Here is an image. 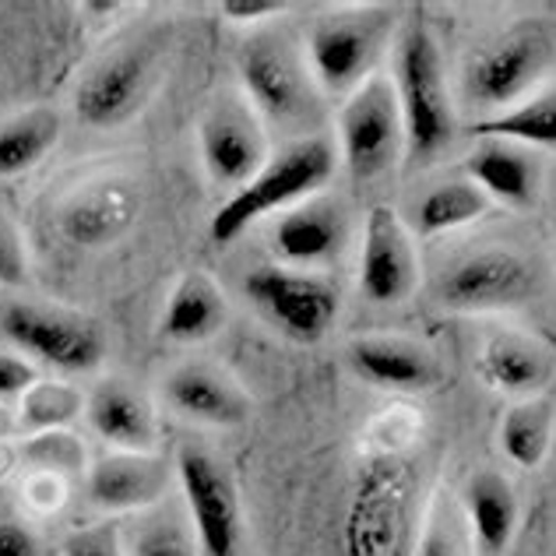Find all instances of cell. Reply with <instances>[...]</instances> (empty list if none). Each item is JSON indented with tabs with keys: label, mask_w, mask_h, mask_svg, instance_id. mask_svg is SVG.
Segmentation results:
<instances>
[{
	"label": "cell",
	"mask_w": 556,
	"mask_h": 556,
	"mask_svg": "<svg viewBox=\"0 0 556 556\" xmlns=\"http://www.w3.org/2000/svg\"><path fill=\"white\" fill-rule=\"evenodd\" d=\"M391 85L399 96L408 159L433 163L455 141V102H451L441 47L427 22L413 18L402 28Z\"/></svg>",
	"instance_id": "1"
},
{
	"label": "cell",
	"mask_w": 556,
	"mask_h": 556,
	"mask_svg": "<svg viewBox=\"0 0 556 556\" xmlns=\"http://www.w3.org/2000/svg\"><path fill=\"white\" fill-rule=\"evenodd\" d=\"M553 64L556 28L543 18L515 22L472 50L462 67V96L468 106L496 116L529 99Z\"/></svg>",
	"instance_id": "2"
},
{
	"label": "cell",
	"mask_w": 556,
	"mask_h": 556,
	"mask_svg": "<svg viewBox=\"0 0 556 556\" xmlns=\"http://www.w3.org/2000/svg\"><path fill=\"white\" fill-rule=\"evenodd\" d=\"M334 173V149L328 138H300L289 149L271 155L261 166L257 177L240 187L223 208L212 215V240L229 243L237 240L251 223L265 218L271 212H289L314 198Z\"/></svg>",
	"instance_id": "3"
},
{
	"label": "cell",
	"mask_w": 556,
	"mask_h": 556,
	"mask_svg": "<svg viewBox=\"0 0 556 556\" xmlns=\"http://www.w3.org/2000/svg\"><path fill=\"white\" fill-rule=\"evenodd\" d=\"M237 71L247 102L261 121L278 127H300L314 113V75L306 53L286 33L261 28L237 53Z\"/></svg>",
	"instance_id": "4"
},
{
	"label": "cell",
	"mask_w": 556,
	"mask_h": 556,
	"mask_svg": "<svg viewBox=\"0 0 556 556\" xmlns=\"http://www.w3.org/2000/svg\"><path fill=\"white\" fill-rule=\"evenodd\" d=\"M342 163L356 184H374L399 166L405 152V124L394 85L384 75H374L345 96L339 113Z\"/></svg>",
	"instance_id": "5"
},
{
	"label": "cell",
	"mask_w": 556,
	"mask_h": 556,
	"mask_svg": "<svg viewBox=\"0 0 556 556\" xmlns=\"http://www.w3.org/2000/svg\"><path fill=\"white\" fill-rule=\"evenodd\" d=\"M173 472L184 490V504L204 556H237L243 543L240 493L226 462L194 441L177 447Z\"/></svg>",
	"instance_id": "6"
},
{
	"label": "cell",
	"mask_w": 556,
	"mask_h": 556,
	"mask_svg": "<svg viewBox=\"0 0 556 556\" xmlns=\"http://www.w3.org/2000/svg\"><path fill=\"white\" fill-rule=\"evenodd\" d=\"M388 39V18L374 11H339L317 18L306 36L311 75L331 96H353L367 78Z\"/></svg>",
	"instance_id": "7"
},
{
	"label": "cell",
	"mask_w": 556,
	"mask_h": 556,
	"mask_svg": "<svg viewBox=\"0 0 556 556\" xmlns=\"http://www.w3.org/2000/svg\"><path fill=\"white\" fill-rule=\"evenodd\" d=\"M159 71L152 42H127L85 71L75 89V113L85 127L113 130L135 116L149 99Z\"/></svg>",
	"instance_id": "8"
},
{
	"label": "cell",
	"mask_w": 556,
	"mask_h": 556,
	"mask_svg": "<svg viewBox=\"0 0 556 556\" xmlns=\"http://www.w3.org/2000/svg\"><path fill=\"white\" fill-rule=\"evenodd\" d=\"M0 328L25 356L64 374H89L106 356V334L89 317L50 311L36 303H11L0 314Z\"/></svg>",
	"instance_id": "9"
},
{
	"label": "cell",
	"mask_w": 556,
	"mask_h": 556,
	"mask_svg": "<svg viewBox=\"0 0 556 556\" xmlns=\"http://www.w3.org/2000/svg\"><path fill=\"white\" fill-rule=\"evenodd\" d=\"M247 296L271 325L292 342L314 345L328 334L339 317V289L314 271H292L282 265H268L251 271L243 282Z\"/></svg>",
	"instance_id": "10"
},
{
	"label": "cell",
	"mask_w": 556,
	"mask_h": 556,
	"mask_svg": "<svg viewBox=\"0 0 556 556\" xmlns=\"http://www.w3.org/2000/svg\"><path fill=\"white\" fill-rule=\"evenodd\" d=\"M539 289V268L515 251H479L444 271L437 300L455 314L515 311Z\"/></svg>",
	"instance_id": "11"
},
{
	"label": "cell",
	"mask_w": 556,
	"mask_h": 556,
	"mask_svg": "<svg viewBox=\"0 0 556 556\" xmlns=\"http://www.w3.org/2000/svg\"><path fill=\"white\" fill-rule=\"evenodd\" d=\"M204 169L218 187H240L251 184L261 166L268 163V138L257 110L247 102V96H223L215 99L208 113L201 116L198 127Z\"/></svg>",
	"instance_id": "12"
},
{
	"label": "cell",
	"mask_w": 556,
	"mask_h": 556,
	"mask_svg": "<svg viewBox=\"0 0 556 556\" xmlns=\"http://www.w3.org/2000/svg\"><path fill=\"white\" fill-rule=\"evenodd\" d=\"M419 286V254L413 229L388 204H374L363 229L359 292L374 306H399Z\"/></svg>",
	"instance_id": "13"
},
{
	"label": "cell",
	"mask_w": 556,
	"mask_h": 556,
	"mask_svg": "<svg viewBox=\"0 0 556 556\" xmlns=\"http://www.w3.org/2000/svg\"><path fill=\"white\" fill-rule=\"evenodd\" d=\"M141 215V190L127 177H99L81 184L61 208V232L67 243L85 251H102L124 240L138 226Z\"/></svg>",
	"instance_id": "14"
},
{
	"label": "cell",
	"mask_w": 556,
	"mask_h": 556,
	"mask_svg": "<svg viewBox=\"0 0 556 556\" xmlns=\"http://www.w3.org/2000/svg\"><path fill=\"white\" fill-rule=\"evenodd\" d=\"M349 243V215L342 201L306 198L296 208L282 212L271 226V254L282 268L314 271L339 261Z\"/></svg>",
	"instance_id": "15"
},
{
	"label": "cell",
	"mask_w": 556,
	"mask_h": 556,
	"mask_svg": "<svg viewBox=\"0 0 556 556\" xmlns=\"http://www.w3.org/2000/svg\"><path fill=\"white\" fill-rule=\"evenodd\" d=\"M169 490V465L155 451H110L89 468V504L102 515H130L163 504Z\"/></svg>",
	"instance_id": "16"
},
{
	"label": "cell",
	"mask_w": 556,
	"mask_h": 556,
	"mask_svg": "<svg viewBox=\"0 0 556 556\" xmlns=\"http://www.w3.org/2000/svg\"><path fill=\"white\" fill-rule=\"evenodd\" d=\"M465 177L507 208H532L543 187V163L532 149L504 138H479L465 155Z\"/></svg>",
	"instance_id": "17"
},
{
	"label": "cell",
	"mask_w": 556,
	"mask_h": 556,
	"mask_svg": "<svg viewBox=\"0 0 556 556\" xmlns=\"http://www.w3.org/2000/svg\"><path fill=\"white\" fill-rule=\"evenodd\" d=\"M163 399L177 416L201 427H240L251 416V399L223 370L187 363L163 380Z\"/></svg>",
	"instance_id": "18"
},
{
	"label": "cell",
	"mask_w": 556,
	"mask_h": 556,
	"mask_svg": "<svg viewBox=\"0 0 556 556\" xmlns=\"http://www.w3.org/2000/svg\"><path fill=\"white\" fill-rule=\"evenodd\" d=\"M85 416L99 441L113 451H155L159 441V416L152 402L127 380H102L85 399Z\"/></svg>",
	"instance_id": "19"
},
{
	"label": "cell",
	"mask_w": 556,
	"mask_h": 556,
	"mask_svg": "<svg viewBox=\"0 0 556 556\" xmlns=\"http://www.w3.org/2000/svg\"><path fill=\"white\" fill-rule=\"evenodd\" d=\"M345 363L363 384L380 391H430L441 377L430 349L405 339H356L345 349Z\"/></svg>",
	"instance_id": "20"
},
{
	"label": "cell",
	"mask_w": 556,
	"mask_h": 556,
	"mask_svg": "<svg viewBox=\"0 0 556 556\" xmlns=\"http://www.w3.org/2000/svg\"><path fill=\"white\" fill-rule=\"evenodd\" d=\"M462 515L476 549L482 556H501L518 535L521 504L515 486L501 472H476L462 490Z\"/></svg>",
	"instance_id": "21"
},
{
	"label": "cell",
	"mask_w": 556,
	"mask_h": 556,
	"mask_svg": "<svg viewBox=\"0 0 556 556\" xmlns=\"http://www.w3.org/2000/svg\"><path fill=\"white\" fill-rule=\"evenodd\" d=\"M479 377L510 399H539L553 380L549 349L525 334H493L479 353Z\"/></svg>",
	"instance_id": "22"
},
{
	"label": "cell",
	"mask_w": 556,
	"mask_h": 556,
	"mask_svg": "<svg viewBox=\"0 0 556 556\" xmlns=\"http://www.w3.org/2000/svg\"><path fill=\"white\" fill-rule=\"evenodd\" d=\"M226 317H229V303L223 296V289H218L208 275L187 271L169 292L159 331H163V339L169 342L198 345V342L215 339V334L226 328Z\"/></svg>",
	"instance_id": "23"
},
{
	"label": "cell",
	"mask_w": 556,
	"mask_h": 556,
	"mask_svg": "<svg viewBox=\"0 0 556 556\" xmlns=\"http://www.w3.org/2000/svg\"><path fill=\"white\" fill-rule=\"evenodd\" d=\"M490 208H493V201L482 194V190L468 177L444 180V184L430 187L427 194L416 201L413 229L422 240L444 237V232H455L462 226H472V223H479V218H486Z\"/></svg>",
	"instance_id": "24"
},
{
	"label": "cell",
	"mask_w": 556,
	"mask_h": 556,
	"mask_svg": "<svg viewBox=\"0 0 556 556\" xmlns=\"http://www.w3.org/2000/svg\"><path fill=\"white\" fill-rule=\"evenodd\" d=\"M556 433V416L546 399H521L501 419V451L510 465L532 472L546 462Z\"/></svg>",
	"instance_id": "25"
},
{
	"label": "cell",
	"mask_w": 556,
	"mask_h": 556,
	"mask_svg": "<svg viewBox=\"0 0 556 556\" xmlns=\"http://www.w3.org/2000/svg\"><path fill=\"white\" fill-rule=\"evenodd\" d=\"M61 141V116L53 110H28L0 124V177H22L36 169Z\"/></svg>",
	"instance_id": "26"
},
{
	"label": "cell",
	"mask_w": 556,
	"mask_h": 556,
	"mask_svg": "<svg viewBox=\"0 0 556 556\" xmlns=\"http://www.w3.org/2000/svg\"><path fill=\"white\" fill-rule=\"evenodd\" d=\"M472 130L479 138H504L525 149H556V89L535 92L518 106L486 116Z\"/></svg>",
	"instance_id": "27"
},
{
	"label": "cell",
	"mask_w": 556,
	"mask_h": 556,
	"mask_svg": "<svg viewBox=\"0 0 556 556\" xmlns=\"http://www.w3.org/2000/svg\"><path fill=\"white\" fill-rule=\"evenodd\" d=\"M81 413H85V394L78 388L61 384V380H36V384L22 394L18 430H25L28 437L67 430Z\"/></svg>",
	"instance_id": "28"
},
{
	"label": "cell",
	"mask_w": 556,
	"mask_h": 556,
	"mask_svg": "<svg viewBox=\"0 0 556 556\" xmlns=\"http://www.w3.org/2000/svg\"><path fill=\"white\" fill-rule=\"evenodd\" d=\"M416 556H476L472 532H468L462 504L437 493L427 515H422V532L416 543Z\"/></svg>",
	"instance_id": "29"
},
{
	"label": "cell",
	"mask_w": 556,
	"mask_h": 556,
	"mask_svg": "<svg viewBox=\"0 0 556 556\" xmlns=\"http://www.w3.org/2000/svg\"><path fill=\"white\" fill-rule=\"evenodd\" d=\"M194 532L187 529L177 510H159L144 518L127 546V556H201Z\"/></svg>",
	"instance_id": "30"
},
{
	"label": "cell",
	"mask_w": 556,
	"mask_h": 556,
	"mask_svg": "<svg viewBox=\"0 0 556 556\" xmlns=\"http://www.w3.org/2000/svg\"><path fill=\"white\" fill-rule=\"evenodd\" d=\"M22 462L33 465V472H56L64 479H75L85 472V444L67 430L33 433L22 444Z\"/></svg>",
	"instance_id": "31"
},
{
	"label": "cell",
	"mask_w": 556,
	"mask_h": 556,
	"mask_svg": "<svg viewBox=\"0 0 556 556\" xmlns=\"http://www.w3.org/2000/svg\"><path fill=\"white\" fill-rule=\"evenodd\" d=\"M61 556H127V546L113 521H99L71 532L61 546Z\"/></svg>",
	"instance_id": "32"
},
{
	"label": "cell",
	"mask_w": 556,
	"mask_h": 556,
	"mask_svg": "<svg viewBox=\"0 0 556 556\" xmlns=\"http://www.w3.org/2000/svg\"><path fill=\"white\" fill-rule=\"evenodd\" d=\"M22 496H25V504L36 510V515H53V510L61 507L64 496H67V479L56 476V472H33L25 479Z\"/></svg>",
	"instance_id": "33"
},
{
	"label": "cell",
	"mask_w": 556,
	"mask_h": 556,
	"mask_svg": "<svg viewBox=\"0 0 556 556\" xmlns=\"http://www.w3.org/2000/svg\"><path fill=\"white\" fill-rule=\"evenodd\" d=\"M25 282V251L18 232L0 215V286H22Z\"/></svg>",
	"instance_id": "34"
},
{
	"label": "cell",
	"mask_w": 556,
	"mask_h": 556,
	"mask_svg": "<svg viewBox=\"0 0 556 556\" xmlns=\"http://www.w3.org/2000/svg\"><path fill=\"white\" fill-rule=\"evenodd\" d=\"M36 367L25 363L18 356H8L0 353V402H11V399H22V394L36 384Z\"/></svg>",
	"instance_id": "35"
},
{
	"label": "cell",
	"mask_w": 556,
	"mask_h": 556,
	"mask_svg": "<svg viewBox=\"0 0 556 556\" xmlns=\"http://www.w3.org/2000/svg\"><path fill=\"white\" fill-rule=\"evenodd\" d=\"M286 4H278V0H226V4H218V14L237 25H261L268 18H278Z\"/></svg>",
	"instance_id": "36"
},
{
	"label": "cell",
	"mask_w": 556,
	"mask_h": 556,
	"mask_svg": "<svg viewBox=\"0 0 556 556\" xmlns=\"http://www.w3.org/2000/svg\"><path fill=\"white\" fill-rule=\"evenodd\" d=\"M0 556H39V539L14 518H0Z\"/></svg>",
	"instance_id": "37"
},
{
	"label": "cell",
	"mask_w": 556,
	"mask_h": 556,
	"mask_svg": "<svg viewBox=\"0 0 556 556\" xmlns=\"http://www.w3.org/2000/svg\"><path fill=\"white\" fill-rule=\"evenodd\" d=\"M11 433H18V413H11V408L0 402V441H8Z\"/></svg>",
	"instance_id": "38"
},
{
	"label": "cell",
	"mask_w": 556,
	"mask_h": 556,
	"mask_svg": "<svg viewBox=\"0 0 556 556\" xmlns=\"http://www.w3.org/2000/svg\"><path fill=\"white\" fill-rule=\"evenodd\" d=\"M18 458H22V451H14V447H8V441H0V479H8V472Z\"/></svg>",
	"instance_id": "39"
}]
</instances>
